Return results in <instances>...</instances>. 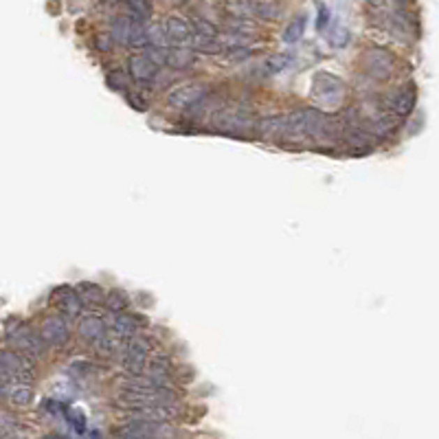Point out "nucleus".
Returning a JSON list of instances; mask_svg holds the SVG:
<instances>
[{"label":"nucleus","mask_w":439,"mask_h":439,"mask_svg":"<svg viewBox=\"0 0 439 439\" xmlns=\"http://www.w3.org/2000/svg\"><path fill=\"white\" fill-rule=\"evenodd\" d=\"M7 345H11L16 352H22L27 356H34V358L44 356V350L49 347L47 343H44L40 332H34L22 321H9L7 323Z\"/></svg>","instance_id":"f257e3e1"},{"label":"nucleus","mask_w":439,"mask_h":439,"mask_svg":"<svg viewBox=\"0 0 439 439\" xmlns=\"http://www.w3.org/2000/svg\"><path fill=\"white\" fill-rule=\"evenodd\" d=\"M343 90L345 86L338 77H332L327 73H319L314 77V97L323 103H341Z\"/></svg>","instance_id":"1a4fd4ad"},{"label":"nucleus","mask_w":439,"mask_h":439,"mask_svg":"<svg viewBox=\"0 0 439 439\" xmlns=\"http://www.w3.org/2000/svg\"><path fill=\"white\" fill-rule=\"evenodd\" d=\"M128 99H130V103L134 105V110H147L145 99H136L134 95H128Z\"/></svg>","instance_id":"f704fd0d"},{"label":"nucleus","mask_w":439,"mask_h":439,"mask_svg":"<svg viewBox=\"0 0 439 439\" xmlns=\"http://www.w3.org/2000/svg\"><path fill=\"white\" fill-rule=\"evenodd\" d=\"M415 103H417V90L415 86H406V88H400L396 95H393L391 99V110L396 117H408L413 110H415Z\"/></svg>","instance_id":"ddd939ff"},{"label":"nucleus","mask_w":439,"mask_h":439,"mask_svg":"<svg viewBox=\"0 0 439 439\" xmlns=\"http://www.w3.org/2000/svg\"><path fill=\"white\" fill-rule=\"evenodd\" d=\"M77 292L84 297V301H88V304H105V295L97 283L82 281L77 285Z\"/></svg>","instance_id":"6ab92c4d"},{"label":"nucleus","mask_w":439,"mask_h":439,"mask_svg":"<svg viewBox=\"0 0 439 439\" xmlns=\"http://www.w3.org/2000/svg\"><path fill=\"white\" fill-rule=\"evenodd\" d=\"M237 9L246 13V16H257L262 20H275L281 13V9L275 3H262V0H241Z\"/></svg>","instance_id":"2eb2a0df"},{"label":"nucleus","mask_w":439,"mask_h":439,"mask_svg":"<svg viewBox=\"0 0 439 439\" xmlns=\"http://www.w3.org/2000/svg\"><path fill=\"white\" fill-rule=\"evenodd\" d=\"M396 3H404V0H396Z\"/></svg>","instance_id":"e433bc0d"},{"label":"nucleus","mask_w":439,"mask_h":439,"mask_svg":"<svg viewBox=\"0 0 439 439\" xmlns=\"http://www.w3.org/2000/svg\"><path fill=\"white\" fill-rule=\"evenodd\" d=\"M110 38H112V36H99V38H97V49H99V51H110V47H112Z\"/></svg>","instance_id":"72a5a7b5"},{"label":"nucleus","mask_w":439,"mask_h":439,"mask_svg":"<svg viewBox=\"0 0 439 439\" xmlns=\"http://www.w3.org/2000/svg\"><path fill=\"white\" fill-rule=\"evenodd\" d=\"M108 329L119 338V341H128L139 332V323H136V316H128L124 312H114L112 319L108 321Z\"/></svg>","instance_id":"4468645a"},{"label":"nucleus","mask_w":439,"mask_h":439,"mask_svg":"<svg viewBox=\"0 0 439 439\" xmlns=\"http://www.w3.org/2000/svg\"><path fill=\"white\" fill-rule=\"evenodd\" d=\"M362 66H365V73L371 80L387 82V80H391L393 70H396V57H393V53L389 49L371 47L362 53Z\"/></svg>","instance_id":"7ed1b4c3"},{"label":"nucleus","mask_w":439,"mask_h":439,"mask_svg":"<svg viewBox=\"0 0 439 439\" xmlns=\"http://www.w3.org/2000/svg\"><path fill=\"white\" fill-rule=\"evenodd\" d=\"M0 435H3L5 439H9V437H20L22 435L20 422L13 417L11 413H7V411L0 413Z\"/></svg>","instance_id":"aec40b11"},{"label":"nucleus","mask_w":439,"mask_h":439,"mask_svg":"<svg viewBox=\"0 0 439 439\" xmlns=\"http://www.w3.org/2000/svg\"><path fill=\"white\" fill-rule=\"evenodd\" d=\"M251 53L253 51L248 47H231V49L224 51V57L229 59V62H241V59L251 57Z\"/></svg>","instance_id":"cd10ccee"},{"label":"nucleus","mask_w":439,"mask_h":439,"mask_svg":"<svg viewBox=\"0 0 439 439\" xmlns=\"http://www.w3.org/2000/svg\"><path fill=\"white\" fill-rule=\"evenodd\" d=\"M304 31H306V16H299V18H295L290 24L285 27V31H283V42H285V44H295V42H299L301 38H304Z\"/></svg>","instance_id":"412c9836"},{"label":"nucleus","mask_w":439,"mask_h":439,"mask_svg":"<svg viewBox=\"0 0 439 439\" xmlns=\"http://www.w3.org/2000/svg\"><path fill=\"white\" fill-rule=\"evenodd\" d=\"M211 124L229 134H246L255 128V121L241 110H220Z\"/></svg>","instance_id":"423d86ee"},{"label":"nucleus","mask_w":439,"mask_h":439,"mask_svg":"<svg viewBox=\"0 0 439 439\" xmlns=\"http://www.w3.org/2000/svg\"><path fill=\"white\" fill-rule=\"evenodd\" d=\"M51 299L55 301L57 310L62 312L64 316H70V319H75V316H82L84 297L77 290H73L70 285H59V288H55V290L51 292Z\"/></svg>","instance_id":"6e6552de"},{"label":"nucleus","mask_w":439,"mask_h":439,"mask_svg":"<svg viewBox=\"0 0 439 439\" xmlns=\"http://www.w3.org/2000/svg\"><path fill=\"white\" fill-rule=\"evenodd\" d=\"M195 51V49H193ZM187 47H174L168 51V66L172 70H187L195 62V53Z\"/></svg>","instance_id":"dca6fc26"},{"label":"nucleus","mask_w":439,"mask_h":439,"mask_svg":"<svg viewBox=\"0 0 439 439\" xmlns=\"http://www.w3.org/2000/svg\"><path fill=\"white\" fill-rule=\"evenodd\" d=\"M44 411H49L51 415H59L64 411V406H62V402H57V400H44Z\"/></svg>","instance_id":"473e14b6"},{"label":"nucleus","mask_w":439,"mask_h":439,"mask_svg":"<svg viewBox=\"0 0 439 439\" xmlns=\"http://www.w3.org/2000/svg\"><path fill=\"white\" fill-rule=\"evenodd\" d=\"M393 130H396V126H393V121L389 119V117H382L380 121H378V124H375V132L378 134H387V132H393Z\"/></svg>","instance_id":"7c9ffc66"},{"label":"nucleus","mask_w":439,"mask_h":439,"mask_svg":"<svg viewBox=\"0 0 439 439\" xmlns=\"http://www.w3.org/2000/svg\"><path fill=\"white\" fill-rule=\"evenodd\" d=\"M350 31H347L345 27H334V31H332V38H329V44L334 49H345L347 44H350Z\"/></svg>","instance_id":"a878e982"},{"label":"nucleus","mask_w":439,"mask_h":439,"mask_svg":"<svg viewBox=\"0 0 439 439\" xmlns=\"http://www.w3.org/2000/svg\"><path fill=\"white\" fill-rule=\"evenodd\" d=\"M130 304V299L124 290H119V288H114V290H110L108 295H105V306H108L110 312H124Z\"/></svg>","instance_id":"4be33fe9"},{"label":"nucleus","mask_w":439,"mask_h":439,"mask_svg":"<svg viewBox=\"0 0 439 439\" xmlns=\"http://www.w3.org/2000/svg\"><path fill=\"white\" fill-rule=\"evenodd\" d=\"M77 332H80V336L84 343L88 345H97L105 334H108V325H105V321L101 319V316L97 314H84L82 319H80V325H77Z\"/></svg>","instance_id":"9b49d317"},{"label":"nucleus","mask_w":439,"mask_h":439,"mask_svg":"<svg viewBox=\"0 0 439 439\" xmlns=\"http://www.w3.org/2000/svg\"><path fill=\"white\" fill-rule=\"evenodd\" d=\"M165 29H168V40L174 47H189L193 40L191 24L180 16H170L165 20Z\"/></svg>","instance_id":"f8f14e48"},{"label":"nucleus","mask_w":439,"mask_h":439,"mask_svg":"<svg viewBox=\"0 0 439 439\" xmlns=\"http://www.w3.org/2000/svg\"><path fill=\"white\" fill-rule=\"evenodd\" d=\"M5 398L13 406H29L34 402V389L29 382H16V385H11V389L7 391Z\"/></svg>","instance_id":"f3484780"},{"label":"nucleus","mask_w":439,"mask_h":439,"mask_svg":"<svg viewBox=\"0 0 439 439\" xmlns=\"http://www.w3.org/2000/svg\"><path fill=\"white\" fill-rule=\"evenodd\" d=\"M40 334H42L44 343L49 347H55V350L64 347L70 341L68 323H66V319H62V316H47L40 325Z\"/></svg>","instance_id":"0eeeda50"},{"label":"nucleus","mask_w":439,"mask_h":439,"mask_svg":"<svg viewBox=\"0 0 439 439\" xmlns=\"http://www.w3.org/2000/svg\"><path fill=\"white\" fill-rule=\"evenodd\" d=\"M168 40V29L165 24H147V47H165Z\"/></svg>","instance_id":"5701e85b"},{"label":"nucleus","mask_w":439,"mask_h":439,"mask_svg":"<svg viewBox=\"0 0 439 439\" xmlns=\"http://www.w3.org/2000/svg\"><path fill=\"white\" fill-rule=\"evenodd\" d=\"M108 86L114 88V90H126V77H124V73L121 70H114L108 75Z\"/></svg>","instance_id":"c85d7f7f"},{"label":"nucleus","mask_w":439,"mask_h":439,"mask_svg":"<svg viewBox=\"0 0 439 439\" xmlns=\"http://www.w3.org/2000/svg\"><path fill=\"white\" fill-rule=\"evenodd\" d=\"M207 97L204 84H183L168 93V105L174 110H189Z\"/></svg>","instance_id":"39448f33"},{"label":"nucleus","mask_w":439,"mask_h":439,"mask_svg":"<svg viewBox=\"0 0 439 439\" xmlns=\"http://www.w3.org/2000/svg\"><path fill=\"white\" fill-rule=\"evenodd\" d=\"M191 24H193L195 34H198V36L209 38V40H218V29H216L214 24H211V22H207V20H202V18H193Z\"/></svg>","instance_id":"393cba45"},{"label":"nucleus","mask_w":439,"mask_h":439,"mask_svg":"<svg viewBox=\"0 0 439 439\" xmlns=\"http://www.w3.org/2000/svg\"><path fill=\"white\" fill-rule=\"evenodd\" d=\"M68 419L75 429H77V433H84V424H86V417L80 413V411H68Z\"/></svg>","instance_id":"c756f323"},{"label":"nucleus","mask_w":439,"mask_h":439,"mask_svg":"<svg viewBox=\"0 0 439 439\" xmlns=\"http://www.w3.org/2000/svg\"><path fill=\"white\" fill-rule=\"evenodd\" d=\"M128 73H130V77L134 82L149 84L156 77L158 64H154L145 53H136V55H130V59H128Z\"/></svg>","instance_id":"9d476101"},{"label":"nucleus","mask_w":439,"mask_h":439,"mask_svg":"<svg viewBox=\"0 0 439 439\" xmlns=\"http://www.w3.org/2000/svg\"><path fill=\"white\" fill-rule=\"evenodd\" d=\"M288 66H290V55L288 53H272L264 59V70L268 75H277L283 73Z\"/></svg>","instance_id":"a211bd4d"},{"label":"nucleus","mask_w":439,"mask_h":439,"mask_svg":"<svg viewBox=\"0 0 439 439\" xmlns=\"http://www.w3.org/2000/svg\"><path fill=\"white\" fill-rule=\"evenodd\" d=\"M126 3L134 11V16L141 20H145L149 16V9H152V0H126Z\"/></svg>","instance_id":"bb28decb"},{"label":"nucleus","mask_w":439,"mask_h":439,"mask_svg":"<svg viewBox=\"0 0 439 439\" xmlns=\"http://www.w3.org/2000/svg\"><path fill=\"white\" fill-rule=\"evenodd\" d=\"M165 426H168V422H154V419H145V417H130L124 426L117 429V435L119 437H128V439H149V437L172 435Z\"/></svg>","instance_id":"20e7f679"},{"label":"nucleus","mask_w":439,"mask_h":439,"mask_svg":"<svg viewBox=\"0 0 439 439\" xmlns=\"http://www.w3.org/2000/svg\"><path fill=\"white\" fill-rule=\"evenodd\" d=\"M117 42L128 44V36H130V18H117L112 24V34H110Z\"/></svg>","instance_id":"b1692460"},{"label":"nucleus","mask_w":439,"mask_h":439,"mask_svg":"<svg viewBox=\"0 0 439 439\" xmlns=\"http://www.w3.org/2000/svg\"><path fill=\"white\" fill-rule=\"evenodd\" d=\"M369 5H373V7H382L385 5V0H367Z\"/></svg>","instance_id":"c9c22d12"},{"label":"nucleus","mask_w":439,"mask_h":439,"mask_svg":"<svg viewBox=\"0 0 439 439\" xmlns=\"http://www.w3.org/2000/svg\"><path fill=\"white\" fill-rule=\"evenodd\" d=\"M152 352V343L147 341V336H141L136 332L134 336L126 341V345L121 347V365L128 371V375H141L147 369V356Z\"/></svg>","instance_id":"f03ea898"},{"label":"nucleus","mask_w":439,"mask_h":439,"mask_svg":"<svg viewBox=\"0 0 439 439\" xmlns=\"http://www.w3.org/2000/svg\"><path fill=\"white\" fill-rule=\"evenodd\" d=\"M327 22H329V9L325 5H321L319 7V18H316V29L323 31V29L327 27Z\"/></svg>","instance_id":"2f4dec72"}]
</instances>
